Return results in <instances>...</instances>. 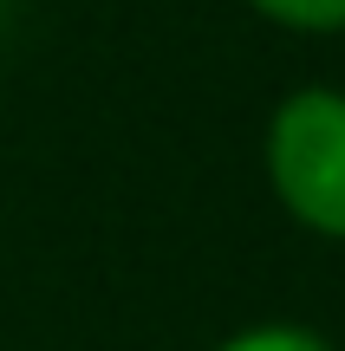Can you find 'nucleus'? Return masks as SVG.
Masks as SVG:
<instances>
[{
	"label": "nucleus",
	"mask_w": 345,
	"mask_h": 351,
	"mask_svg": "<svg viewBox=\"0 0 345 351\" xmlns=\"http://www.w3.org/2000/svg\"><path fill=\"white\" fill-rule=\"evenodd\" d=\"M209 351H339V345L300 319H254V326H235L228 339H215Z\"/></svg>",
	"instance_id": "3"
},
{
	"label": "nucleus",
	"mask_w": 345,
	"mask_h": 351,
	"mask_svg": "<svg viewBox=\"0 0 345 351\" xmlns=\"http://www.w3.org/2000/svg\"><path fill=\"white\" fill-rule=\"evenodd\" d=\"M254 20L281 26V33H300V39H333L345 33V0H241Z\"/></svg>",
	"instance_id": "2"
},
{
	"label": "nucleus",
	"mask_w": 345,
	"mask_h": 351,
	"mask_svg": "<svg viewBox=\"0 0 345 351\" xmlns=\"http://www.w3.org/2000/svg\"><path fill=\"white\" fill-rule=\"evenodd\" d=\"M267 195L300 234L345 247V85H294L261 124Z\"/></svg>",
	"instance_id": "1"
},
{
	"label": "nucleus",
	"mask_w": 345,
	"mask_h": 351,
	"mask_svg": "<svg viewBox=\"0 0 345 351\" xmlns=\"http://www.w3.org/2000/svg\"><path fill=\"white\" fill-rule=\"evenodd\" d=\"M7 7H13V0H0V26H7Z\"/></svg>",
	"instance_id": "4"
}]
</instances>
